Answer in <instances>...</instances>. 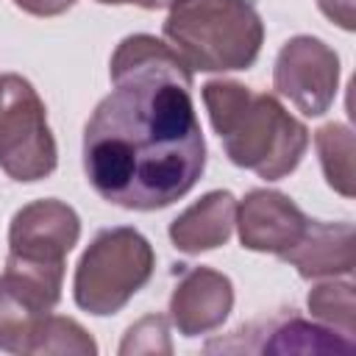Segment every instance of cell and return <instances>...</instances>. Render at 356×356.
I'll return each mask as SVG.
<instances>
[{"label": "cell", "mask_w": 356, "mask_h": 356, "mask_svg": "<svg viewBox=\"0 0 356 356\" xmlns=\"http://www.w3.org/2000/svg\"><path fill=\"white\" fill-rule=\"evenodd\" d=\"M111 92L83 125V175L111 206L159 211L186 197L206 170L192 70L153 33H128L108 61Z\"/></svg>", "instance_id": "6da1fadb"}, {"label": "cell", "mask_w": 356, "mask_h": 356, "mask_svg": "<svg viewBox=\"0 0 356 356\" xmlns=\"http://www.w3.org/2000/svg\"><path fill=\"white\" fill-rule=\"evenodd\" d=\"M200 97L231 164L264 181H281L298 170L309 147V128L286 111L278 95L214 78L200 86Z\"/></svg>", "instance_id": "7a4b0ae2"}, {"label": "cell", "mask_w": 356, "mask_h": 356, "mask_svg": "<svg viewBox=\"0 0 356 356\" xmlns=\"http://www.w3.org/2000/svg\"><path fill=\"white\" fill-rule=\"evenodd\" d=\"M161 33L192 72L250 70L264 44V22L250 0H172Z\"/></svg>", "instance_id": "3957f363"}, {"label": "cell", "mask_w": 356, "mask_h": 356, "mask_svg": "<svg viewBox=\"0 0 356 356\" xmlns=\"http://www.w3.org/2000/svg\"><path fill=\"white\" fill-rule=\"evenodd\" d=\"M156 250L134 225H114L95 234L75 264V306L95 317H111L153 278Z\"/></svg>", "instance_id": "277c9868"}, {"label": "cell", "mask_w": 356, "mask_h": 356, "mask_svg": "<svg viewBox=\"0 0 356 356\" xmlns=\"http://www.w3.org/2000/svg\"><path fill=\"white\" fill-rule=\"evenodd\" d=\"M56 167L58 145L44 100L19 72H0V170L17 184H36Z\"/></svg>", "instance_id": "5b68a950"}, {"label": "cell", "mask_w": 356, "mask_h": 356, "mask_svg": "<svg viewBox=\"0 0 356 356\" xmlns=\"http://www.w3.org/2000/svg\"><path fill=\"white\" fill-rule=\"evenodd\" d=\"M64 264L6 256L0 273V350L25 353L42 320L58 306Z\"/></svg>", "instance_id": "8992f818"}, {"label": "cell", "mask_w": 356, "mask_h": 356, "mask_svg": "<svg viewBox=\"0 0 356 356\" xmlns=\"http://www.w3.org/2000/svg\"><path fill=\"white\" fill-rule=\"evenodd\" d=\"M273 89L303 117H323L339 92V56L320 36L286 39L273 64Z\"/></svg>", "instance_id": "52a82bcc"}, {"label": "cell", "mask_w": 356, "mask_h": 356, "mask_svg": "<svg viewBox=\"0 0 356 356\" xmlns=\"http://www.w3.org/2000/svg\"><path fill=\"white\" fill-rule=\"evenodd\" d=\"M78 239L81 217L70 203L58 197L25 203L8 222V256L28 261L64 264Z\"/></svg>", "instance_id": "ba28073f"}, {"label": "cell", "mask_w": 356, "mask_h": 356, "mask_svg": "<svg viewBox=\"0 0 356 356\" xmlns=\"http://www.w3.org/2000/svg\"><path fill=\"white\" fill-rule=\"evenodd\" d=\"M236 234L239 245L253 253L281 256L286 253L306 231L309 217L303 209L278 189H250L236 200Z\"/></svg>", "instance_id": "9c48e42d"}, {"label": "cell", "mask_w": 356, "mask_h": 356, "mask_svg": "<svg viewBox=\"0 0 356 356\" xmlns=\"http://www.w3.org/2000/svg\"><path fill=\"white\" fill-rule=\"evenodd\" d=\"M181 267V278L170 292L167 317L181 337L195 339L217 331L228 320L234 309V284L225 273L206 264Z\"/></svg>", "instance_id": "30bf717a"}, {"label": "cell", "mask_w": 356, "mask_h": 356, "mask_svg": "<svg viewBox=\"0 0 356 356\" xmlns=\"http://www.w3.org/2000/svg\"><path fill=\"white\" fill-rule=\"evenodd\" d=\"M303 281L337 278L353 273V225L350 222H325L309 220L303 236L278 256Z\"/></svg>", "instance_id": "8fae6325"}, {"label": "cell", "mask_w": 356, "mask_h": 356, "mask_svg": "<svg viewBox=\"0 0 356 356\" xmlns=\"http://www.w3.org/2000/svg\"><path fill=\"white\" fill-rule=\"evenodd\" d=\"M236 222V197L228 189H211L200 195L192 206H186L170 222V242L175 250L186 256H197L206 250L222 248Z\"/></svg>", "instance_id": "7c38bea8"}, {"label": "cell", "mask_w": 356, "mask_h": 356, "mask_svg": "<svg viewBox=\"0 0 356 356\" xmlns=\"http://www.w3.org/2000/svg\"><path fill=\"white\" fill-rule=\"evenodd\" d=\"M261 337V342L250 345V350L259 353H312V356H325V353H350L353 342L345 339L342 334L309 323L298 314L289 317H275L261 325H248Z\"/></svg>", "instance_id": "4fadbf2b"}, {"label": "cell", "mask_w": 356, "mask_h": 356, "mask_svg": "<svg viewBox=\"0 0 356 356\" xmlns=\"http://www.w3.org/2000/svg\"><path fill=\"white\" fill-rule=\"evenodd\" d=\"M317 159L325 175V184L342 195H356V172H353V131L345 122H325L314 131Z\"/></svg>", "instance_id": "5bb4252c"}, {"label": "cell", "mask_w": 356, "mask_h": 356, "mask_svg": "<svg viewBox=\"0 0 356 356\" xmlns=\"http://www.w3.org/2000/svg\"><path fill=\"white\" fill-rule=\"evenodd\" d=\"M353 289L356 286L348 275L345 281H337V278L320 281L306 295V309H309L312 320L342 334L350 342L356 334V295H353Z\"/></svg>", "instance_id": "9a60e30c"}, {"label": "cell", "mask_w": 356, "mask_h": 356, "mask_svg": "<svg viewBox=\"0 0 356 356\" xmlns=\"http://www.w3.org/2000/svg\"><path fill=\"white\" fill-rule=\"evenodd\" d=\"M95 356L97 342L95 337L72 317L64 314H47L42 325L36 328L25 356Z\"/></svg>", "instance_id": "2e32d148"}, {"label": "cell", "mask_w": 356, "mask_h": 356, "mask_svg": "<svg viewBox=\"0 0 356 356\" xmlns=\"http://www.w3.org/2000/svg\"><path fill=\"white\" fill-rule=\"evenodd\" d=\"M120 356H170L172 353V342H170V317L164 314H145L142 320H136L134 325H128L122 342H120Z\"/></svg>", "instance_id": "e0dca14e"}, {"label": "cell", "mask_w": 356, "mask_h": 356, "mask_svg": "<svg viewBox=\"0 0 356 356\" xmlns=\"http://www.w3.org/2000/svg\"><path fill=\"white\" fill-rule=\"evenodd\" d=\"M317 8L342 31H356V0H317Z\"/></svg>", "instance_id": "ac0fdd59"}, {"label": "cell", "mask_w": 356, "mask_h": 356, "mask_svg": "<svg viewBox=\"0 0 356 356\" xmlns=\"http://www.w3.org/2000/svg\"><path fill=\"white\" fill-rule=\"evenodd\" d=\"M78 0H14V6L31 17H58L64 11H70Z\"/></svg>", "instance_id": "d6986e66"}, {"label": "cell", "mask_w": 356, "mask_h": 356, "mask_svg": "<svg viewBox=\"0 0 356 356\" xmlns=\"http://www.w3.org/2000/svg\"><path fill=\"white\" fill-rule=\"evenodd\" d=\"M100 6H136V8H145V11H159V8H167L172 0H95Z\"/></svg>", "instance_id": "ffe728a7"}]
</instances>
